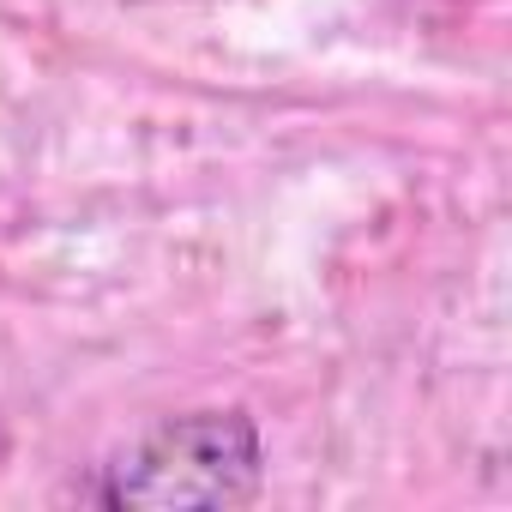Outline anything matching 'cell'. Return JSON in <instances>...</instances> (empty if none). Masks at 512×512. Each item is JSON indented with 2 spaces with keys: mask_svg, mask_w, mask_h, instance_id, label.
Instances as JSON below:
<instances>
[{
  "mask_svg": "<svg viewBox=\"0 0 512 512\" xmlns=\"http://www.w3.org/2000/svg\"><path fill=\"white\" fill-rule=\"evenodd\" d=\"M260 428L247 410H187L109 464V506H241L260 494Z\"/></svg>",
  "mask_w": 512,
  "mask_h": 512,
  "instance_id": "obj_1",
  "label": "cell"
}]
</instances>
